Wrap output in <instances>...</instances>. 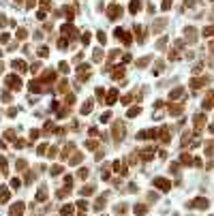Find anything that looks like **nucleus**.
<instances>
[{
	"label": "nucleus",
	"mask_w": 214,
	"mask_h": 216,
	"mask_svg": "<svg viewBox=\"0 0 214 216\" xmlns=\"http://www.w3.org/2000/svg\"><path fill=\"white\" fill-rule=\"evenodd\" d=\"M210 131H212V133H214V124H212V126H210Z\"/></svg>",
	"instance_id": "c9c22d12"
},
{
	"label": "nucleus",
	"mask_w": 214,
	"mask_h": 216,
	"mask_svg": "<svg viewBox=\"0 0 214 216\" xmlns=\"http://www.w3.org/2000/svg\"><path fill=\"white\" fill-rule=\"evenodd\" d=\"M169 113H174V116L182 113V107H180V105H169Z\"/></svg>",
	"instance_id": "ddd939ff"
},
{
	"label": "nucleus",
	"mask_w": 214,
	"mask_h": 216,
	"mask_svg": "<svg viewBox=\"0 0 214 216\" xmlns=\"http://www.w3.org/2000/svg\"><path fill=\"white\" fill-rule=\"evenodd\" d=\"M203 34H206V37H210V34H214V26H208V28H203Z\"/></svg>",
	"instance_id": "a878e982"
},
{
	"label": "nucleus",
	"mask_w": 214,
	"mask_h": 216,
	"mask_svg": "<svg viewBox=\"0 0 214 216\" xmlns=\"http://www.w3.org/2000/svg\"><path fill=\"white\" fill-rule=\"evenodd\" d=\"M13 66L20 71V73H26V62H22V60H15L13 62Z\"/></svg>",
	"instance_id": "9b49d317"
},
{
	"label": "nucleus",
	"mask_w": 214,
	"mask_h": 216,
	"mask_svg": "<svg viewBox=\"0 0 214 216\" xmlns=\"http://www.w3.org/2000/svg\"><path fill=\"white\" fill-rule=\"evenodd\" d=\"M4 201H9V191H7V188L0 191V203H4Z\"/></svg>",
	"instance_id": "dca6fc26"
},
{
	"label": "nucleus",
	"mask_w": 214,
	"mask_h": 216,
	"mask_svg": "<svg viewBox=\"0 0 214 216\" xmlns=\"http://www.w3.org/2000/svg\"><path fill=\"white\" fill-rule=\"evenodd\" d=\"M116 98H118V90H109V94H107V103H114L116 101Z\"/></svg>",
	"instance_id": "f8f14e48"
},
{
	"label": "nucleus",
	"mask_w": 214,
	"mask_h": 216,
	"mask_svg": "<svg viewBox=\"0 0 214 216\" xmlns=\"http://www.w3.org/2000/svg\"><path fill=\"white\" fill-rule=\"evenodd\" d=\"M96 37H99V43H101V45H105V41H107L105 32H99V34H96Z\"/></svg>",
	"instance_id": "bb28decb"
},
{
	"label": "nucleus",
	"mask_w": 214,
	"mask_h": 216,
	"mask_svg": "<svg viewBox=\"0 0 214 216\" xmlns=\"http://www.w3.org/2000/svg\"><path fill=\"white\" fill-rule=\"evenodd\" d=\"M191 208H208V199H197V201H193Z\"/></svg>",
	"instance_id": "6e6552de"
},
{
	"label": "nucleus",
	"mask_w": 214,
	"mask_h": 216,
	"mask_svg": "<svg viewBox=\"0 0 214 216\" xmlns=\"http://www.w3.org/2000/svg\"><path fill=\"white\" fill-rule=\"evenodd\" d=\"M60 71H62V73H69V64H67V62H60Z\"/></svg>",
	"instance_id": "c85d7f7f"
},
{
	"label": "nucleus",
	"mask_w": 214,
	"mask_h": 216,
	"mask_svg": "<svg viewBox=\"0 0 214 216\" xmlns=\"http://www.w3.org/2000/svg\"><path fill=\"white\" fill-rule=\"evenodd\" d=\"M139 113V107H131V111H129V116L133 118V116H137Z\"/></svg>",
	"instance_id": "c756f323"
},
{
	"label": "nucleus",
	"mask_w": 214,
	"mask_h": 216,
	"mask_svg": "<svg viewBox=\"0 0 214 216\" xmlns=\"http://www.w3.org/2000/svg\"><path fill=\"white\" fill-rule=\"evenodd\" d=\"M92 191H94L92 184H90V186H84V188H82V195H88V193H92Z\"/></svg>",
	"instance_id": "393cba45"
},
{
	"label": "nucleus",
	"mask_w": 214,
	"mask_h": 216,
	"mask_svg": "<svg viewBox=\"0 0 214 216\" xmlns=\"http://www.w3.org/2000/svg\"><path fill=\"white\" fill-rule=\"evenodd\" d=\"M103 96H105V90H103V88H96V98L103 101Z\"/></svg>",
	"instance_id": "b1692460"
},
{
	"label": "nucleus",
	"mask_w": 214,
	"mask_h": 216,
	"mask_svg": "<svg viewBox=\"0 0 214 216\" xmlns=\"http://www.w3.org/2000/svg\"><path fill=\"white\" fill-rule=\"evenodd\" d=\"M120 13H122V9H120L118 4H111V7H109V11H107V15H109L111 20H116V17H118Z\"/></svg>",
	"instance_id": "20e7f679"
},
{
	"label": "nucleus",
	"mask_w": 214,
	"mask_h": 216,
	"mask_svg": "<svg viewBox=\"0 0 214 216\" xmlns=\"http://www.w3.org/2000/svg\"><path fill=\"white\" fill-rule=\"evenodd\" d=\"M203 122H206V116H203V113L195 116V126H197V129H201V126H203Z\"/></svg>",
	"instance_id": "1a4fd4ad"
},
{
	"label": "nucleus",
	"mask_w": 214,
	"mask_h": 216,
	"mask_svg": "<svg viewBox=\"0 0 214 216\" xmlns=\"http://www.w3.org/2000/svg\"><path fill=\"white\" fill-rule=\"evenodd\" d=\"M212 105H214V92H210L208 98L203 101V109H212Z\"/></svg>",
	"instance_id": "423d86ee"
},
{
	"label": "nucleus",
	"mask_w": 214,
	"mask_h": 216,
	"mask_svg": "<svg viewBox=\"0 0 214 216\" xmlns=\"http://www.w3.org/2000/svg\"><path fill=\"white\" fill-rule=\"evenodd\" d=\"M135 214L144 216V214H146V205H135Z\"/></svg>",
	"instance_id": "aec40b11"
},
{
	"label": "nucleus",
	"mask_w": 214,
	"mask_h": 216,
	"mask_svg": "<svg viewBox=\"0 0 214 216\" xmlns=\"http://www.w3.org/2000/svg\"><path fill=\"white\" fill-rule=\"evenodd\" d=\"M51 173H54V176L62 173V165H54V167H51Z\"/></svg>",
	"instance_id": "4be33fe9"
},
{
	"label": "nucleus",
	"mask_w": 214,
	"mask_h": 216,
	"mask_svg": "<svg viewBox=\"0 0 214 216\" xmlns=\"http://www.w3.org/2000/svg\"><path fill=\"white\" fill-rule=\"evenodd\" d=\"M129 11H131V13H137V11H141V2H139V0H131Z\"/></svg>",
	"instance_id": "0eeeda50"
},
{
	"label": "nucleus",
	"mask_w": 214,
	"mask_h": 216,
	"mask_svg": "<svg viewBox=\"0 0 214 216\" xmlns=\"http://www.w3.org/2000/svg\"><path fill=\"white\" fill-rule=\"evenodd\" d=\"M90 109H92V101H86L82 105V113H90Z\"/></svg>",
	"instance_id": "4468645a"
},
{
	"label": "nucleus",
	"mask_w": 214,
	"mask_h": 216,
	"mask_svg": "<svg viewBox=\"0 0 214 216\" xmlns=\"http://www.w3.org/2000/svg\"><path fill=\"white\" fill-rule=\"evenodd\" d=\"M9 214H11V216H22V214H24V203H22V201H20V203H13Z\"/></svg>",
	"instance_id": "7ed1b4c3"
},
{
	"label": "nucleus",
	"mask_w": 214,
	"mask_h": 216,
	"mask_svg": "<svg viewBox=\"0 0 214 216\" xmlns=\"http://www.w3.org/2000/svg\"><path fill=\"white\" fill-rule=\"evenodd\" d=\"M37 199H39V201H45V199H47V191H45V186H41V188H39Z\"/></svg>",
	"instance_id": "9d476101"
},
{
	"label": "nucleus",
	"mask_w": 214,
	"mask_h": 216,
	"mask_svg": "<svg viewBox=\"0 0 214 216\" xmlns=\"http://www.w3.org/2000/svg\"><path fill=\"white\" fill-rule=\"evenodd\" d=\"M171 2H174V0H163V9H165V11L171 9Z\"/></svg>",
	"instance_id": "cd10ccee"
},
{
	"label": "nucleus",
	"mask_w": 214,
	"mask_h": 216,
	"mask_svg": "<svg viewBox=\"0 0 214 216\" xmlns=\"http://www.w3.org/2000/svg\"><path fill=\"white\" fill-rule=\"evenodd\" d=\"M122 75H124V69H122V66H118V69H114V75H111V77H114V79H120Z\"/></svg>",
	"instance_id": "2eb2a0df"
},
{
	"label": "nucleus",
	"mask_w": 214,
	"mask_h": 216,
	"mask_svg": "<svg viewBox=\"0 0 214 216\" xmlns=\"http://www.w3.org/2000/svg\"><path fill=\"white\" fill-rule=\"evenodd\" d=\"M206 154H208V156H212V154H214V141H210V143H208V148H206Z\"/></svg>",
	"instance_id": "412c9836"
},
{
	"label": "nucleus",
	"mask_w": 214,
	"mask_h": 216,
	"mask_svg": "<svg viewBox=\"0 0 214 216\" xmlns=\"http://www.w3.org/2000/svg\"><path fill=\"white\" fill-rule=\"evenodd\" d=\"M7 84L11 86L13 90H20V88H22V79L15 77V75H9V77H7Z\"/></svg>",
	"instance_id": "f03ea898"
},
{
	"label": "nucleus",
	"mask_w": 214,
	"mask_h": 216,
	"mask_svg": "<svg viewBox=\"0 0 214 216\" xmlns=\"http://www.w3.org/2000/svg\"><path fill=\"white\" fill-rule=\"evenodd\" d=\"M41 4L45 7V9H49V4H51V2H49V0H41Z\"/></svg>",
	"instance_id": "f704fd0d"
},
{
	"label": "nucleus",
	"mask_w": 214,
	"mask_h": 216,
	"mask_svg": "<svg viewBox=\"0 0 214 216\" xmlns=\"http://www.w3.org/2000/svg\"><path fill=\"white\" fill-rule=\"evenodd\" d=\"M86 176H88V169H79V178L86 180Z\"/></svg>",
	"instance_id": "72a5a7b5"
},
{
	"label": "nucleus",
	"mask_w": 214,
	"mask_h": 216,
	"mask_svg": "<svg viewBox=\"0 0 214 216\" xmlns=\"http://www.w3.org/2000/svg\"><path fill=\"white\" fill-rule=\"evenodd\" d=\"M20 184H22L20 180H17V178H13V182H11V186H13V188H20Z\"/></svg>",
	"instance_id": "473e14b6"
},
{
	"label": "nucleus",
	"mask_w": 214,
	"mask_h": 216,
	"mask_svg": "<svg viewBox=\"0 0 214 216\" xmlns=\"http://www.w3.org/2000/svg\"><path fill=\"white\" fill-rule=\"evenodd\" d=\"M17 37H20V39H26V30L20 28V30H17Z\"/></svg>",
	"instance_id": "2f4dec72"
},
{
	"label": "nucleus",
	"mask_w": 214,
	"mask_h": 216,
	"mask_svg": "<svg viewBox=\"0 0 214 216\" xmlns=\"http://www.w3.org/2000/svg\"><path fill=\"white\" fill-rule=\"evenodd\" d=\"M182 92H184V90H182V88H176V90H174V92H171V94H169V98H178V96H182Z\"/></svg>",
	"instance_id": "6ab92c4d"
},
{
	"label": "nucleus",
	"mask_w": 214,
	"mask_h": 216,
	"mask_svg": "<svg viewBox=\"0 0 214 216\" xmlns=\"http://www.w3.org/2000/svg\"><path fill=\"white\" fill-rule=\"evenodd\" d=\"M82 43H84V45L90 43V32H84V34H82Z\"/></svg>",
	"instance_id": "5701e85b"
},
{
	"label": "nucleus",
	"mask_w": 214,
	"mask_h": 216,
	"mask_svg": "<svg viewBox=\"0 0 214 216\" xmlns=\"http://www.w3.org/2000/svg\"><path fill=\"white\" fill-rule=\"evenodd\" d=\"M71 214H73V205H64V208H62V216H71Z\"/></svg>",
	"instance_id": "f3484780"
},
{
	"label": "nucleus",
	"mask_w": 214,
	"mask_h": 216,
	"mask_svg": "<svg viewBox=\"0 0 214 216\" xmlns=\"http://www.w3.org/2000/svg\"><path fill=\"white\" fill-rule=\"evenodd\" d=\"M39 56L45 58V56H47V47H41V49H39Z\"/></svg>",
	"instance_id": "7c9ffc66"
},
{
	"label": "nucleus",
	"mask_w": 214,
	"mask_h": 216,
	"mask_svg": "<svg viewBox=\"0 0 214 216\" xmlns=\"http://www.w3.org/2000/svg\"><path fill=\"white\" fill-rule=\"evenodd\" d=\"M152 184L158 186L160 191H169V188H171V182H169V180H165V178H154V180H152Z\"/></svg>",
	"instance_id": "f257e3e1"
},
{
	"label": "nucleus",
	"mask_w": 214,
	"mask_h": 216,
	"mask_svg": "<svg viewBox=\"0 0 214 216\" xmlns=\"http://www.w3.org/2000/svg\"><path fill=\"white\" fill-rule=\"evenodd\" d=\"M114 137H116V139H122V137H124V126H122V124H116V129H114Z\"/></svg>",
	"instance_id": "39448f33"
},
{
	"label": "nucleus",
	"mask_w": 214,
	"mask_h": 216,
	"mask_svg": "<svg viewBox=\"0 0 214 216\" xmlns=\"http://www.w3.org/2000/svg\"><path fill=\"white\" fill-rule=\"evenodd\" d=\"M182 165H193V158H191V154H182Z\"/></svg>",
	"instance_id": "a211bd4d"
}]
</instances>
